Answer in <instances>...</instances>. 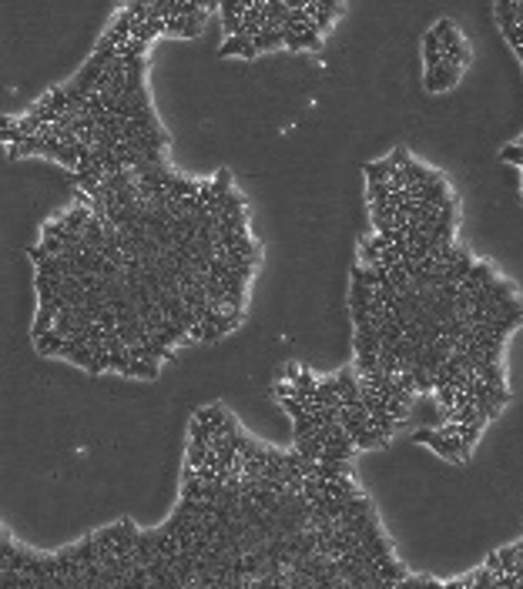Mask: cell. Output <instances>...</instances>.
Returning <instances> with one entry per match:
<instances>
[{
	"label": "cell",
	"mask_w": 523,
	"mask_h": 589,
	"mask_svg": "<svg viewBox=\"0 0 523 589\" xmlns=\"http://www.w3.org/2000/svg\"><path fill=\"white\" fill-rule=\"evenodd\" d=\"M125 375H128V379H158V375H161V362L158 359H131Z\"/></svg>",
	"instance_id": "8992f818"
},
{
	"label": "cell",
	"mask_w": 523,
	"mask_h": 589,
	"mask_svg": "<svg viewBox=\"0 0 523 589\" xmlns=\"http://www.w3.org/2000/svg\"><path fill=\"white\" fill-rule=\"evenodd\" d=\"M252 44H255V51H259V54L275 51V47H286V41H282V27H279V30H272V27L259 30V34L252 37Z\"/></svg>",
	"instance_id": "52a82bcc"
},
{
	"label": "cell",
	"mask_w": 523,
	"mask_h": 589,
	"mask_svg": "<svg viewBox=\"0 0 523 589\" xmlns=\"http://www.w3.org/2000/svg\"><path fill=\"white\" fill-rule=\"evenodd\" d=\"M463 77V67H449V64H440V67H426L423 71V87L429 94H440V91H449L456 87V80Z\"/></svg>",
	"instance_id": "6da1fadb"
},
{
	"label": "cell",
	"mask_w": 523,
	"mask_h": 589,
	"mask_svg": "<svg viewBox=\"0 0 523 589\" xmlns=\"http://www.w3.org/2000/svg\"><path fill=\"white\" fill-rule=\"evenodd\" d=\"M34 345H37V355H47V359H61L64 355V345H67V338L61 332H47V335H41V338H34Z\"/></svg>",
	"instance_id": "3957f363"
},
{
	"label": "cell",
	"mask_w": 523,
	"mask_h": 589,
	"mask_svg": "<svg viewBox=\"0 0 523 589\" xmlns=\"http://www.w3.org/2000/svg\"><path fill=\"white\" fill-rule=\"evenodd\" d=\"M423 64H426V67H440V64H443V44H440V37H436L433 27H429L426 37H423Z\"/></svg>",
	"instance_id": "277c9868"
},
{
	"label": "cell",
	"mask_w": 523,
	"mask_h": 589,
	"mask_svg": "<svg viewBox=\"0 0 523 589\" xmlns=\"http://www.w3.org/2000/svg\"><path fill=\"white\" fill-rule=\"evenodd\" d=\"M396 161L392 157H379V161H369L366 168H363V175H366V181H389L392 175H396Z\"/></svg>",
	"instance_id": "5b68a950"
},
{
	"label": "cell",
	"mask_w": 523,
	"mask_h": 589,
	"mask_svg": "<svg viewBox=\"0 0 523 589\" xmlns=\"http://www.w3.org/2000/svg\"><path fill=\"white\" fill-rule=\"evenodd\" d=\"M218 54L222 57H259V51H255V44H252V37H245V34H232L228 41H222V47H218Z\"/></svg>",
	"instance_id": "7a4b0ae2"
}]
</instances>
